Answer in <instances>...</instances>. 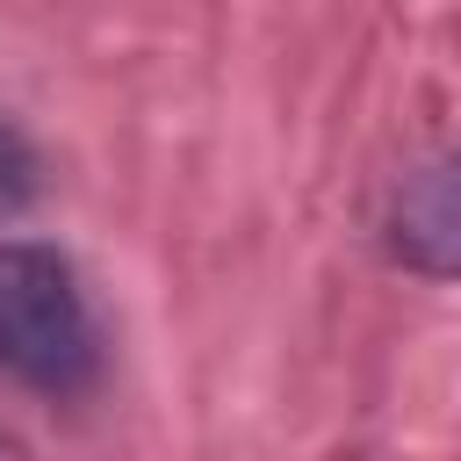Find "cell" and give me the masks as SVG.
<instances>
[{
	"label": "cell",
	"instance_id": "6da1fadb",
	"mask_svg": "<svg viewBox=\"0 0 461 461\" xmlns=\"http://www.w3.org/2000/svg\"><path fill=\"white\" fill-rule=\"evenodd\" d=\"M0 382L36 396H86L101 382L94 303L43 238H0Z\"/></svg>",
	"mask_w": 461,
	"mask_h": 461
},
{
	"label": "cell",
	"instance_id": "7a4b0ae2",
	"mask_svg": "<svg viewBox=\"0 0 461 461\" xmlns=\"http://www.w3.org/2000/svg\"><path fill=\"white\" fill-rule=\"evenodd\" d=\"M389 259L418 281H461V151L425 158L396 180L382 216Z\"/></svg>",
	"mask_w": 461,
	"mask_h": 461
},
{
	"label": "cell",
	"instance_id": "3957f363",
	"mask_svg": "<svg viewBox=\"0 0 461 461\" xmlns=\"http://www.w3.org/2000/svg\"><path fill=\"white\" fill-rule=\"evenodd\" d=\"M36 187H43V158H36L29 130L0 115V216L29 209V202H36Z\"/></svg>",
	"mask_w": 461,
	"mask_h": 461
},
{
	"label": "cell",
	"instance_id": "277c9868",
	"mask_svg": "<svg viewBox=\"0 0 461 461\" xmlns=\"http://www.w3.org/2000/svg\"><path fill=\"white\" fill-rule=\"evenodd\" d=\"M0 461H14V447H7V439H0Z\"/></svg>",
	"mask_w": 461,
	"mask_h": 461
}]
</instances>
